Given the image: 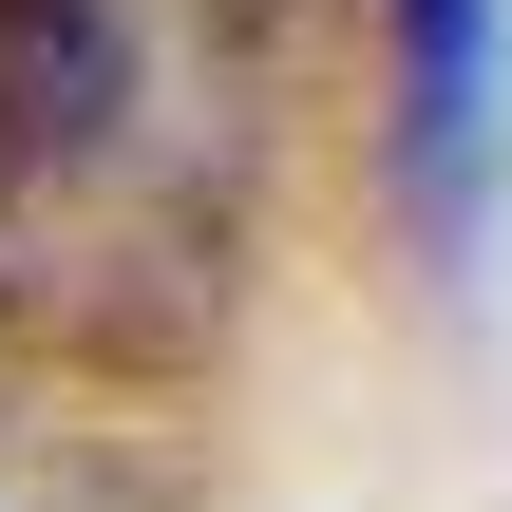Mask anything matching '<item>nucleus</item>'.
Segmentation results:
<instances>
[{
    "label": "nucleus",
    "instance_id": "nucleus-2",
    "mask_svg": "<svg viewBox=\"0 0 512 512\" xmlns=\"http://www.w3.org/2000/svg\"><path fill=\"white\" fill-rule=\"evenodd\" d=\"M399 19V190L437 247H475L494 209V152H512V57H494V0H380Z\"/></svg>",
    "mask_w": 512,
    "mask_h": 512
},
{
    "label": "nucleus",
    "instance_id": "nucleus-1",
    "mask_svg": "<svg viewBox=\"0 0 512 512\" xmlns=\"http://www.w3.org/2000/svg\"><path fill=\"white\" fill-rule=\"evenodd\" d=\"M266 19L247 0H0V342L95 380L209 361L247 285Z\"/></svg>",
    "mask_w": 512,
    "mask_h": 512
},
{
    "label": "nucleus",
    "instance_id": "nucleus-3",
    "mask_svg": "<svg viewBox=\"0 0 512 512\" xmlns=\"http://www.w3.org/2000/svg\"><path fill=\"white\" fill-rule=\"evenodd\" d=\"M0 512H152L114 456H57V437H0Z\"/></svg>",
    "mask_w": 512,
    "mask_h": 512
}]
</instances>
